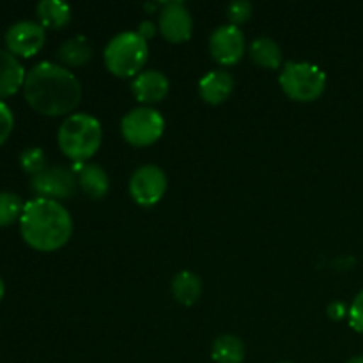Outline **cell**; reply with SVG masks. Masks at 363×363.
<instances>
[{
  "label": "cell",
  "mask_w": 363,
  "mask_h": 363,
  "mask_svg": "<svg viewBox=\"0 0 363 363\" xmlns=\"http://www.w3.org/2000/svg\"><path fill=\"white\" fill-rule=\"evenodd\" d=\"M211 358L215 363H243L245 360V344L240 337L230 335H220L218 339L213 342L211 347Z\"/></svg>",
  "instance_id": "19"
},
{
  "label": "cell",
  "mask_w": 363,
  "mask_h": 363,
  "mask_svg": "<svg viewBox=\"0 0 363 363\" xmlns=\"http://www.w3.org/2000/svg\"><path fill=\"white\" fill-rule=\"evenodd\" d=\"M25 69L16 55L9 50L0 48V99L13 96L20 87H23Z\"/></svg>",
  "instance_id": "14"
},
{
  "label": "cell",
  "mask_w": 363,
  "mask_h": 363,
  "mask_svg": "<svg viewBox=\"0 0 363 363\" xmlns=\"http://www.w3.org/2000/svg\"><path fill=\"white\" fill-rule=\"evenodd\" d=\"M169 78L158 69L142 71L135 77L133 84H131V91H133L135 98L140 103H147V105L162 101L169 94Z\"/></svg>",
  "instance_id": "12"
},
{
  "label": "cell",
  "mask_w": 363,
  "mask_h": 363,
  "mask_svg": "<svg viewBox=\"0 0 363 363\" xmlns=\"http://www.w3.org/2000/svg\"><path fill=\"white\" fill-rule=\"evenodd\" d=\"M23 201L13 191H0V227L11 225L23 213Z\"/></svg>",
  "instance_id": "21"
},
{
  "label": "cell",
  "mask_w": 363,
  "mask_h": 363,
  "mask_svg": "<svg viewBox=\"0 0 363 363\" xmlns=\"http://www.w3.org/2000/svg\"><path fill=\"white\" fill-rule=\"evenodd\" d=\"M78 186V177L67 167H46L38 176H32L30 190L43 199H69Z\"/></svg>",
  "instance_id": "8"
},
{
  "label": "cell",
  "mask_w": 363,
  "mask_h": 363,
  "mask_svg": "<svg viewBox=\"0 0 363 363\" xmlns=\"http://www.w3.org/2000/svg\"><path fill=\"white\" fill-rule=\"evenodd\" d=\"M23 96L28 105L43 116H64L80 105V80L66 67L39 62L27 73Z\"/></svg>",
  "instance_id": "1"
},
{
  "label": "cell",
  "mask_w": 363,
  "mask_h": 363,
  "mask_svg": "<svg viewBox=\"0 0 363 363\" xmlns=\"http://www.w3.org/2000/svg\"><path fill=\"white\" fill-rule=\"evenodd\" d=\"M326 314H328V318L333 319V321H340V319H344L350 314V311H347L346 305H344L342 301H333V303H330L328 308H326Z\"/></svg>",
  "instance_id": "26"
},
{
  "label": "cell",
  "mask_w": 363,
  "mask_h": 363,
  "mask_svg": "<svg viewBox=\"0 0 363 363\" xmlns=\"http://www.w3.org/2000/svg\"><path fill=\"white\" fill-rule=\"evenodd\" d=\"M167 174L158 165H142L131 174L130 194L138 206L158 204L167 191Z\"/></svg>",
  "instance_id": "7"
},
{
  "label": "cell",
  "mask_w": 363,
  "mask_h": 363,
  "mask_svg": "<svg viewBox=\"0 0 363 363\" xmlns=\"http://www.w3.org/2000/svg\"><path fill=\"white\" fill-rule=\"evenodd\" d=\"M350 326L354 332L362 333L363 335V289L357 294L353 300V305L350 308Z\"/></svg>",
  "instance_id": "24"
},
{
  "label": "cell",
  "mask_w": 363,
  "mask_h": 363,
  "mask_svg": "<svg viewBox=\"0 0 363 363\" xmlns=\"http://www.w3.org/2000/svg\"><path fill=\"white\" fill-rule=\"evenodd\" d=\"M165 130V119L151 106H138L128 112L121 121V131L126 142L135 147H147L155 144Z\"/></svg>",
  "instance_id": "6"
},
{
  "label": "cell",
  "mask_w": 363,
  "mask_h": 363,
  "mask_svg": "<svg viewBox=\"0 0 363 363\" xmlns=\"http://www.w3.org/2000/svg\"><path fill=\"white\" fill-rule=\"evenodd\" d=\"M280 85L294 101H315L325 92L326 74L315 64L289 60L284 64L280 73Z\"/></svg>",
  "instance_id": "5"
},
{
  "label": "cell",
  "mask_w": 363,
  "mask_h": 363,
  "mask_svg": "<svg viewBox=\"0 0 363 363\" xmlns=\"http://www.w3.org/2000/svg\"><path fill=\"white\" fill-rule=\"evenodd\" d=\"M347 363H363V357H362V354H358V357L350 358V360H347Z\"/></svg>",
  "instance_id": "28"
},
{
  "label": "cell",
  "mask_w": 363,
  "mask_h": 363,
  "mask_svg": "<svg viewBox=\"0 0 363 363\" xmlns=\"http://www.w3.org/2000/svg\"><path fill=\"white\" fill-rule=\"evenodd\" d=\"M158 27L163 38L170 43H184L191 38L194 32V20L183 2H163L160 11Z\"/></svg>",
  "instance_id": "11"
},
{
  "label": "cell",
  "mask_w": 363,
  "mask_h": 363,
  "mask_svg": "<svg viewBox=\"0 0 363 363\" xmlns=\"http://www.w3.org/2000/svg\"><path fill=\"white\" fill-rule=\"evenodd\" d=\"M14 126V117L9 106L4 101H0V145L9 138L11 131Z\"/></svg>",
  "instance_id": "25"
},
{
  "label": "cell",
  "mask_w": 363,
  "mask_h": 363,
  "mask_svg": "<svg viewBox=\"0 0 363 363\" xmlns=\"http://www.w3.org/2000/svg\"><path fill=\"white\" fill-rule=\"evenodd\" d=\"M155 32H156L155 23H152V21H149V20H145V21H140L137 34L140 35V38H144L145 41H147V39H151L152 35H155Z\"/></svg>",
  "instance_id": "27"
},
{
  "label": "cell",
  "mask_w": 363,
  "mask_h": 363,
  "mask_svg": "<svg viewBox=\"0 0 363 363\" xmlns=\"http://www.w3.org/2000/svg\"><path fill=\"white\" fill-rule=\"evenodd\" d=\"M248 53H250V59L261 67L279 69L282 66V48L272 38H257L250 45Z\"/></svg>",
  "instance_id": "17"
},
{
  "label": "cell",
  "mask_w": 363,
  "mask_h": 363,
  "mask_svg": "<svg viewBox=\"0 0 363 363\" xmlns=\"http://www.w3.org/2000/svg\"><path fill=\"white\" fill-rule=\"evenodd\" d=\"M252 16V4L248 0H234L227 6V18H229L230 25L238 27V25L245 23L250 20Z\"/></svg>",
  "instance_id": "23"
},
{
  "label": "cell",
  "mask_w": 363,
  "mask_h": 363,
  "mask_svg": "<svg viewBox=\"0 0 363 363\" xmlns=\"http://www.w3.org/2000/svg\"><path fill=\"white\" fill-rule=\"evenodd\" d=\"M280 363H291V362H280Z\"/></svg>",
  "instance_id": "30"
},
{
  "label": "cell",
  "mask_w": 363,
  "mask_h": 363,
  "mask_svg": "<svg viewBox=\"0 0 363 363\" xmlns=\"http://www.w3.org/2000/svg\"><path fill=\"white\" fill-rule=\"evenodd\" d=\"M234 91V78L225 69H213L199 82V94L209 105H220Z\"/></svg>",
  "instance_id": "13"
},
{
  "label": "cell",
  "mask_w": 363,
  "mask_h": 363,
  "mask_svg": "<svg viewBox=\"0 0 363 363\" xmlns=\"http://www.w3.org/2000/svg\"><path fill=\"white\" fill-rule=\"evenodd\" d=\"M38 18L45 28H62L71 20V7L60 0H41L35 7Z\"/></svg>",
  "instance_id": "20"
},
{
  "label": "cell",
  "mask_w": 363,
  "mask_h": 363,
  "mask_svg": "<svg viewBox=\"0 0 363 363\" xmlns=\"http://www.w3.org/2000/svg\"><path fill=\"white\" fill-rule=\"evenodd\" d=\"M20 233L28 247L41 252L62 248L73 234V220L60 202L35 197L25 202Z\"/></svg>",
  "instance_id": "2"
},
{
  "label": "cell",
  "mask_w": 363,
  "mask_h": 363,
  "mask_svg": "<svg viewBox=\"0 0 363 363\" xmlns=\"http://www.w3.org/2000/svg\"><path fill=\"white\" fill-rule=\"evenodd\" d=\"M170 289H172V296L176 298L177 303L190 307V305L197 303L202 294L201 277L195 275L194 272L184 269V272H179L174 277Z\"/></svg>",
  "instance_id": "16"
},
{
  "label": "cell",
  "mask_w": 363,
  "mask_h": 363,
  "mask_svg": "<svg viewBox=\"0 0 363 363\" xmlns=\"http://www.w3.org/2000/svg\"><path fill=\"white\" fill-rule=\"evenodd\" d=\"M20 165L30 176H38L46 169V155L39 147H28L20 155Z\"/></svg>",
  "instance_id": "22"
},
{
  "label": "cell",
  "mask_w": 363,
  "mask_h": 363,
  "mask_svg": "<svg viewBox=\"0 0 363 363\" xmlns=\"http://www.w3.org/2000/svg\"><path fill=\"white\" fill-rule=\"evenodd\" d=\"M4 293H6V286H4V280H2V277H0V301H2Z\"/></svg>",
  "instance_id": "29"
},
{
  "label": "cell",
  "mask_w": 363,
  "mask_h": 363,
  "mask_svg": "<svg viewBox=\"0 0 363 363\" xmlns=\"http://www.w3.org/2000/svg\"><path fill=\"white\" fill-rule=\"evenodd\" d=\"M209 52H211L213 59L222 66H234L243 59V32L234 25H222V27L215 28L209 38Z\"/></svg>",
  "instance_id": "10"
},
{
  "label": "cell",
  "mask_w": 363,
  "mask_h": 363,
  "mask_svg": "<svg viewBox=\"0 0 363 363\" xmlns=\"http://www.w3.org/2000/svg\"><path fill=\"white\" fill-rule=\"evenodd\" d=\"M45 27L38 21L21 20L6 30V46L13 55L32 57L45 45Z\"/></svg>",
  "instance_id": "9"
},
{
  "label": "cell",
  "mask_w": 363,
  "mask_h": 363,
  "mask_svg": "<svg viewBox=\"0 0 363 363\" xmlns=\"http://www.w3.org/2000/svg\"><path fill=\"white\" fill-rule=\"evenodd\" d=\"M92 45L89 43V39L77 35V38H71L67 41H64L60 45V48L57 50V57H59L60 62H64L66 66L78 67L87 64L92 59Z\"/></svg>",
  "instance_id": "18"
},
{
  "label": "cell",
  "mask_w": 363,
  "mask_h": 363,
  "mask_svg": "<svg viewBox=\"0 0 363 363\" xmlns=\"http://www.w3.org/2000/svg\"><path fill=\"white\" fill-rule=\"evenodd\" d=\"M101 123L91 113H73L59 128L57 140L64 155L82 163L92 158L101 145Z\"/></svg>",
  "instance_id": "3"
},
{
  "label": "cell",
  "mask_w": 363,
  "mask_h": 363,
  "mask_svg": "<svg viewBox=\"0 0 363 363\" xmlns=\"http://www.w3.org/2000/svg\"><path fill=\"white\" fill-rule=\"evenodd\" d=\"M149 46L137 32H121L105 48V64L116 77H137L147 62Z\"/></svg>",
  "instance_id": "4"
},
{
  "label": "cell",
  "mask_w": 363,
  "mask_h": 363,
  "mask_svg": "<svg viewBox=\"0 0 363 363\" xmlns=\"http://www.w3.org/2000/svg\"><path fill=\"white\" fill-rule=\"evenodd\" d=\"M78 184L85 195H89L94 201H99L108 194L110 177L103 167L89 163V165L78 167Z\"/></svg>",
  "instance_id": "15"
}]
</instances>
